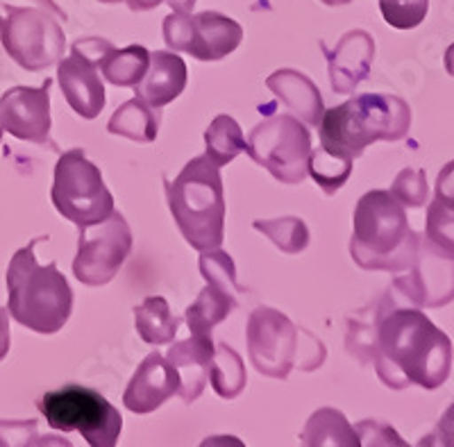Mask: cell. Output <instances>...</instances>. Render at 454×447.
Returning <instances> with one entry per match:
<instances>
[{"label":"cell","mask_w":454,"mask_h":447,"mask_svg":"<svg viewBox=\"0 0 454 447\" xmlns=\"http://www.w3.org/2000/svg\"><path fill=\"white\" fill-rule=\"evenodd\" d=\"M368 348L380 380L395 391H434L452 371V341L419 307L380 309Z\"/></svg>","instance_id":"1"},{"label":"cell","mask_w":454,"mask_h":447,"mask_svg":"<svg viewBox=\"0 0 454 447\" xmlns=\"http://www.w3.org/2000/svg\"><path fill=\"white\" fill-rule=\"evenodd\" d=\"M420 234L407 221V211L391 191H368L356 202L352 218L350 255L364 271L403 273L416 259Z\"/></svg>","instance_id":"2"},{"label":"cell","mask_w":454,"mask_h":447,"mask_svg":"<svg viewBox=\"0 0 454 447\" xmlns=\"http://www.w3.org/2000/svg\"><path fill=\"white\" fill-rule=\"evenodd\" d=\"M320 148L356 160L375 141H400L411 129V107L391 93H364L320 119Z\"/></svg>","instance_id":"3"},{"label":"cell","mask_w":454,"mask_h":447,"mask_svg":"<svg viewBox=\"0 0 454 447\" xmlns=\"http://www.w3.org/2000/svg\"><path fill=\"white\" fill-rule=\"evenodd\" d=\"M35 239L12 257L7 268V311L12 318L36 334H55L68 323L73 311V291L57 263L39 266Z\"/></svg>","instance_id":"4"},{"label":"cell","mask_w":454,"mask_h":447,"mask_svg":"<svg viewBox=\"0 0 454 447\" xmlns=\"http://www.w3.org/2000/svg\"><path fill=\"white\" fill-rule=\"evenodd\" d=\"M168 209L182 237L193 250L221 247L225 237V196L221 169L207 154L182 169L173 182H166Z\"/></svg>","instance_id":"5"},{"label":"cell","mask_w":454,"mask_h":447,"mask_svg":"<svg viewBox=\"0 0 454 447\" xmlns=\"http://www.w3.org/2000/svg\"><path fill=\"white\" fill-rule=\"evenodd\" d=\"M248 355L257 372L273 380H286L295 365L314 371L325 359L323 343L302 348V329L270 307H259L248 320Z\"/></svg>","instance_id":"6"},{"label":"cell","mask_w":454,"mask_h":447,"mask_svg":"<svg viewBox=\"0 0 454 447\" xmlns=\"http://www.w3.org/2000/svg\"><path fill=\"white\" fill-rule=\"evenodd\" d=\"M39 412L57 432H80L91 447H114L119 443L123 418L98 391L67 384L39 397Z\"/></svg>","instance_id":"7"},{"label":"cell","mask_w":454,"mask_h":447,"mask_svg":"<svg viewBox=\"0 0 454 447\" xmlns=\"http://www.w3.org/2000/svg\"><path fill=\"white\" fill-rule=\"evenodd\" d=\"M51 198L55 209L80 230L98 225L114 211V196L100 169L80 148L68 150L57 161Z\"/></svg>","instance_id":"8"},{"label":"cell","mask_w":454,"mask_h":447,"mask_svg":"<svg viewBox=\"0 0 454 447\" xmlns=\"http://www.w3.org/2000/svg\"><path fill=\"white\" fill-rule=\"evenodd\" d=\"M246 153L282 184H300L307 177L311 134L298 116L282 114L254 125Z\"/></svg>","instance_id":"9"},{"label":"cell","mask_w":454,"mask_h":447,"mask_svg":"<svg viewBox=\"0 0 454 447\" xmlns=\"http://www.w3.org/2000/svg\"><path fill=\"white\" fill-rule=\"evenodd\" d=\"M0 36L12 59L27 71L52 67L64 55V30L42 5H0Z\"/></svg>","instance_id":"10"},{"label":"cell","mask_w":454,"mask_h":447,"mask_svg":"<svg viewBox=\"0 0 454 447\" xmlns=\"http://www.w3.org/2000/svg\"><path fill=\"white\" fill-rule=\"evenodd\" d=\"M132 250V230L123 214L112 211L98 225L80 230L78 255L73 273L87 286H103L112 282Z\"/></svg>","instance_id":"11"},{"label":"cell","mask_w":454,"mask_h":447,"mask_svg":"<svg viewBox=\"0 0 454 447\" xmlns=\"http://www.w3.org/2000/svg\"><path fill=\"white\" fill-rule=\"evenodd\" d=\"M395 291L419 309H439L454 300V255L420 237L409 275L393 282Z\"/></svg>","instance_id":"12"},{"label":"cell","mask_w":454,"mask_h":447,"mask_svg":"<svg viewBox=\"0 0 454 447\" xmlns=\"http://www.w3.org/2000/svg\"><path fill=\"white\" fill-rule=\"evenodd\" d=\"M51 87L46 80L39 89L14 87L0 100V125L16 139L46 144L51 134Z\"/></svg>","instance_id":"13"},{"label":"cell","mask_w":454,"mask_h":447,"mask_svg":"<svg viewBox=\"0 0 454 447\" xmlns=\"http://www.w3.org/2000/svg\"><path fill=\"white\" fill-rule=\"evenodd\" d=\"M180 388V375L170 365L168 359L153 352L141 361L137 372L129 380L128 388L123 393V402L132 413H153L160 409L168 397L177 396Z\"/></svg>","instance_id":"14"},{"label":"cell","mask_w":454,"mask_h":447,"mask_svg":"<svg viewBox=\"0 0 454 447\" xmlns=\"http://www.w3.org/2000/svg\"><path fill=\"white\" fill-rule=\"evenodd\" d=\"M330 67V84L336 93H355L371 73L375 59V39L366 30H350L340 36L334 51L323 48Z\"/></svg>","instance_id":"15"},{"label":"cell","mask_w":454,"mask_h":447,"mask_svg":"<svg viewBox=\"0 0 454 447\" xmlns=\"http://www.w3.org/2000/svg\"><path fill=\"white\" fill-rule=\"evenodd\" d=\"M98 71L96 64L75 51H71V55L64 57L57 67V80L64 98L82 119H96L105 109V87Z\"/></svg>","instance_id":"16"},{"label":"cell","mask_w":454,"mask_h":447,"mask_svg":"<svg viewBox=\"0 0 454 447\" xmlns=\"http://www.w3.org/2000/svg\"><path fill=\"white\" fill-rule=\"evenodd\" d=\"M214 341L212 334H192V339L177 341L168 348L166 359L180 375L177 396L184 402H196L205 391L212 371Z\"/></svg>","instance_id":"17"},{"label":"cell","mask_w":454,"mask_h":447,"mask_svg":"<svg viewBox=\"0 0 454 447\" xmlns=\"http://www.w3.org/2000/svg\"><path fill=\"white\" fill-rule=\"evenodd\" d=\"M243 27L234 19L218 12H200L192 16V42L186 52L200 62H218L239 48Z\"/></svg>","instance_id":"18"},{"label":"cell","mask_w":454,"mask_h":447,"mask_svg":"<svg viewBox=\"0 0 454 447\" xmlns=\"http://www.w3.org/2000/svg\"><path fill=\"white\" fill-rule=\"evenodd\" d=\"M186 87V64L182 57L168 51L150 52L148 71L135 84L137 98L145 100L150 107L161 109L180 96Z\"/></svg>","instance_id":"19"},{"label":"cell","mask_w":454,"mask_h":447,"mask_svg":"<svg viewBox=\"0 0 454 447\" xmlns=\"http://www.w3.org/2000/svg\"><path fill=\"white\" fill-rule=\"evenodd\" d=\"M266 87L282 100L291 112L298 116L302 123L318 128L323 114H325V105H323V96H320L318 87L311 82L305 73L294 71V68H279L273 75H269Z\"/></svg>","instance_id":"20"},{"label":"cell","mask_w":454,"mask_h":447,"mask_svg":"<svg viewBox=\"0 0 454 447\" xmlns=\"http://www.w3.org/2000/svg\"><path fill=\"white\" fill-rule=\"evenodd\" d=\"M107 129L112 134L125 137V139L150 144V141L157 139V132H160V114L145 100L132 98L114 112Z\"/></svg>","instance_id":"21"},{"label":"cell","mask_w":454,"mask_h":447,"mask_svg":"<svg viewBox=\"0 0 454 447\" xmlns=\"http://www.w3.org/2000/svg\"><path fill=\"white\" fill-rule=\"evenodd\" d=\"M300 441L309 447H356L359 436L355 427L346 420V416L336 409H318L314 416L307 420L305 429L300 434Z\"/></svg>","instance_id":"22"},{"label":"cell","mask_w":454,"mask_h":447,"mask_svg":"<svg viewBox=\"0 0 454 447\" xmlns=\"http://www.w3.org/2000/svg\"><path fill=\"white\" fill-rule=\"evenodd\" d=\"M135 327L148 345H168L176 339L180 318L173 316L168 302L161 295H155L145 298L135 309Z\"/></svg>","instance_id":"23"},{"label":"cell","mask_w":454,"mask_h":447,"mask_svg":"<svg viewBox=\"0 0 454 447\" xmlns=\"http://www.w3.org/2000/svg\"><path fill=\"white\" fill-rule=\"evenodd\" d=\"M234 309H237V295H230L214 284H207L196 302L186 309V325L192 329V334H212V329L232 314Z\"/></svg>","instance_id":"24"},{"label":"cell","mask_w":454,"mask_h":447,"mask_svg":"<svg viewBox=\"0 0 454 447\" xmlns=\"http://www.w3.org/2000/svg\"><path fill=\"white\" fill-rule=\"evenodd\" d=\"M209 381L223 400H234V397L241 396L248 375H246V365H243V359L237 349H232L227 343L214 345Z\"/></svg>","instance_id":"25"},{"label":"cell","mask_w":454,"mask_h":447,"mask_svg":"<svg viewBox=\"0 0 454 447\" xmlns=\"http://www.w3.org/2000/svg\"><path fill=\"white\" fill-rule=\"evenodd\" d=\"M150 52L144 46H128L123 51L114 48L100 64V71L114 87H135L148 71Z\"/></svg>","instance_id":"26"},{"label":"cell","mask_w":454,"mask_h":447,"mask_svg":"<svg viewBox=\"0 0 454 447\" xmlns=\"http://www.w3.org/2000/svg\"><path fill=\"white\" fill-rule=\"evenodd\" d=\"M207 144V157L221 169V166L230 164V161L246 150V137H243L241 128L237 121L227 114H221L212 121V125L205 132Z\"/></svg>","instance_id":"27"},{"label":"cell","mask_w":454,"mask_h":447,"mask_svg":"<svg viewBox=\"0 0 454 447\" xmlns=\"http://www.w3.org/2000/svg\"><path fill=\"white\" fill-rule=\"evenodd\" d=\"M307 175H311L316 184L325 191L327 196H332L352 175V160L327 153L325 148H311Z\"/></svg>","instance_id":"28"},{"label":"cell","mask_w":454,"mask_h":447,"mask_svg":"<svg viewBox=\"0 0 454 447\" xmlns=\"http://www.w3.org/2000/svg\"><path fill=\"white\" fill-rule=\"evenodd\" d=\"M254 230L269 237L286 255H300L309 246V230L302 218H275V221H254Z\"/></svg>","instance_id":"29"},{"label":"cell","mask_w":454,"mask_h":447,"mask_svg":"<svg viewBox=\"0 0 454 447\" xmlns=\"http://www.w3.org/2000/svg\"><path fill=\"white\" fill-rule=\"evenodd\" d=\"M200 273L207 284H214V286H218L225 294H241V286L237 284V266H234V259L227 252L218 250V247L202 250Z\"/></svg>","instance_id":"30"},{"label":"cell","mask_w":454,"mask_h":447,"mask_svg":"<svg viewBox=\"0 0 454 447\" xmlns=\"http://www.w3.org/2000/svg\"><path fill=\"white\" fill-rule=\"evenodd\" d=\"M380 12L395 30H413L425 21L429 0H380Z\"/></svg>","instance_id":"31"},{"label":"cell","mask_w":454,"mask_h":447,"mask_svg":"<svg viewBox=\"0 0 454 447\" xmlns=\"http://www.w3.org/2000/svg\"><path fill=\"white\" fill-rule=\"evenodd\" d=\"M391 193L403 207H413L419 209L427 202V175L423 169H404L397 173L395 182L391 186Z\"/></svg>","instance_id":"32"},{"label":"cell","mask_w":454,"mask_h":447,"mask_svg":"<svg viewBox=\"0 0 454 447\" xmlns=\"http://www.w3.org/2000/svg\"><path fill=\"white\" fill-rule=\"evenodd\" d=\"M425 239L454 255V209L441 205L439 200L429 202Z\"/></svg>","instance_id":"33"},{"label":"cell","mask_w":454,"mask_h":447,"mask_svg":"<svg viewBox=\"0 0 454 447\" xmlns=\"http://www.w3.org/2000/svg\"><path fill=\"white\" fill-rule=\"evenodd\" d=\"M164 42L170 51L186 52L192 42V14L173 12L164 19Z\"/></svg>","instance_id":"34"},{"label":"cell","mask_w":454,"mask_h":447,"mask_svg":"<svg viewBox=\"0 0 454 447\" xmlns=\"http://www.w3.org/2000/svg\"><path fill=\"white\" fill-rule=\"evenodd\" d=\"M71 51H75L78 55H82L84 59H89V62L96 64V67L100 68V64H103L105 57L114 51V46L107 42V39L89 36V39H78V42L73 43Z\"/></svg>","instance_id":"35"},{"label":"cell","mask_w":454,"mask_h":447,"mask_svg":"<svg viewBox=\"0 0 454 447\" xmlns=\"http://www.w3.org/2000/svg\"><path fill=\"white\" fill-rule=\"evenodd\" d=\"M420 445H439V447H454V402L450 404L448 412L439 420L436 429L429 436L420 441Z\"/></svg>","instance_id":"36"},{"label":"cell","mask_w":454,"mask_h":447,"mask_svg":"<svg viewBox=\"0 0 454 447\" xmlns=\"http://www.w3.org/2000/svg\"><path fill=\"white\" fill-rule=\"evenodd\" d=\"M436 200L454 209V160L448 161L436 177Z\"/></svg>","instance_id":"37"},{"label":"cell","mask_w":454,"mask_h":447,"mask_svg":"<svg viewBox=\"0 0 454 447\" xmlns=\"http://www.w3.org/2000/svg\"><path fill=\"white\" fill-rule=\"evenodd\" d=\"M7 352H10V323L5 309H0V359H5Z\"/></svg>","instance_id":"38"},{"label":"cell","mask_w":454,"mask_h":447,"mask_svg":"<svg viewBox=\"0 0 454 447\" xmlns=\"http://www.w3.org/2000/svg\"><path fill=\"white\" fill-rule=\"evenodd\" d=\"M123 3H128V7L132 12H148L161 5V0H123Z\"/></svg>","instance_id":"39"},{"label":"cell","mask_w":454,"mask_h":447,"mask_svg":"<svg viewBox=\"0 0 454 447\" xmlns=\"http://www.w3.org/2000/svg\"><path fill=\"white\" fill-rule=\"evenodd\" d=\"M173 12H180V14H192L193 5H196L198 0H166Z\"/></svg>","instance_id":"40"},{"label":"cell","mask_w":454,"mask_h":447,"mask_svg":"<svg viewBox=\"0 0 454 447\" xmlns=\"http://www.w3.org/2000/svg\"><path fill=\"white\" fill-rule=\"evenodd\" d=\"M35 3H39V5L46 7L48 12H52V14L57 16V19H64V21H67V14H64V12L59 10V7H57L55 3H52V0H35Z\"/></svg>","instance_id":"41"},{"label":"cell","mask_w":454,"mask_h":447,"mask_svg":"<svg viewBox=\"0 0 454 447\" xmlns=\"http://www.w3.org/2000/svg\"><path fill=\"white\" fill-rule=\"evenodd\" d=\"M445 71L454 77V43L445 51Z\"/></svg>","instance_id":"42"},{"label":"cell","mask_w":454,"mask_h":447,"mask_svg":"<svg viewBox=\"0 0 454 447\" xmlns=\"http://www.w3.org/2000/svg\"><path fill=\"white\" fill-rule=\"evenodd\" d=\"M320 3H325V5H330V7H336V5H348V3H352V0H320Z\"/></svg>","instance_id":"43"},{"label":"cell","mask_w":454,"mask_h":447,"mask_svg":"<svg viewBox=\"0 0 454 447\" xmlns=\"http://www.w3.org/2000/svg\"><path fill=\"white\" fill-rule=\"evenodd\" d=\"M100 3H107V5H114V3H123V0H100Z\"/></svg>","instance_id":"44"},{"label":"cell","mask_w":454,"mask_h":447,"mask_svg":"<svg viewBox=\"0 0 454 447\" xmlns=\"http://www.w3.org/2000/svg\"><path fill=\"white\" fill-rule=\"evenodd\" d=\"M0 132H3V129H0Z\"/></svg>","instance_id":"45"}]
</instances>
